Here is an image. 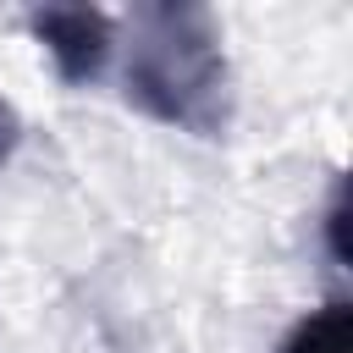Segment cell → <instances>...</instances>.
<instances>
[{"label": "cell", "mask_w": 353, "mask_h": 353, "mask_svg": "<svg viewBox=\"0 0 353 353\" xmlns=\"http://www.w3.org/2000/svg\"><path fill=\"white\" fill-rule=\"evenodd\" d=\"M276 353H353V309H347L342 298L309 309V314L281 336Z\"/></svg>", "instance_id": "cell-3"}, {"label": "cell", "mask_w": 353, "mask_h": 353, "mask_svg": "<svg viewBox=\"0 0 353 353\" xmlns=\"http://www.w3.org/2000/svg\"><path fill=\"white\" fill-rule=\"evenodd\" d=\"M17 143H22V116H17V105L0 94V165L17 154Z\"/></svg>", "instance_id": "cell-5"}, {"label": "cell", "mask_w": 353, "mask_h": 353, "mask_svg": "<svg viewBox=\"0 0 353 353\" xmlns=\"http://www.w3.org/2000/svg\"><path fill=\"white\" fill-rule=\"evenodd\" d=\"M127 105L160 127L221 138L232 127V72L210 6H138L127 39Z\"/></svg>", "instance_id": "cell-1"}, {"label": "cell", "mask_w": 353, "mask_h": 353, "mask_svg": "<svg viewBox=\"0 0 353 353\" xmlns=\"http://www.w3.org/2000/svg\"><path fill=\"white\" fill-rule=\"evenodd\" d=\"M347 188L336 182V193H331V210H325V237H331V254H336V265H347Z\"/></svg>", "instance_id": "cell-4"}, {"label": "cell", "mask_w": 353, "mask_h": 353, "mask_svg": "<svg viewBox=\"0 0 353 353\" xmlns=\"http://www.w3.org/2000/svg\"><path fill=\"white\" fill-rule=\"evenodd\" d=\"M28 28H33V39L44 44V55L55 61L61 83H72V88L94 83V77L105 72L110 50H116V28H110V17L94 11V6H44V11L28 17Z\"/></svg>", "instance_id": "cell-2"}]
</instances>
